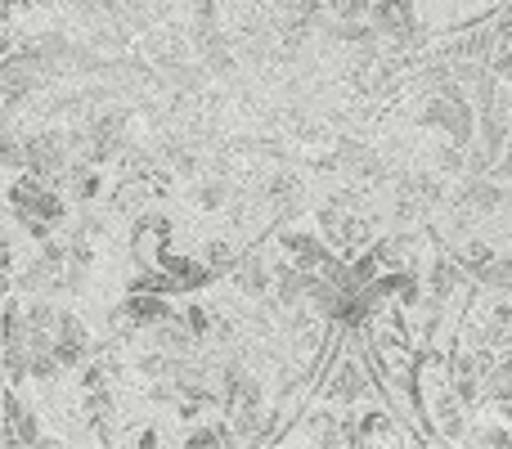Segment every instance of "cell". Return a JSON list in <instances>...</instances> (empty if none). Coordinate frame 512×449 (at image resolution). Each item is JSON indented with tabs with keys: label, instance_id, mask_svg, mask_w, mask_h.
I'll use <instances>...</instances> for the list:
<instances>
[{
	"label": "cell",
	"instance_id": "cell-13",
	"mask_svg": "<svg viewBox=\"0 0 512 449\" xmlns=\"http://www.w3.org/2000/svg\"><path fill=\"white\" fill-rule=\"evenodd\" d=\"M490 72H495V77H504V81H512V32H499L495 50H490Z\"/></svg>",
	"mask_w": 512,
	"mask_h": 449
},
{
	"label": "cell",
	"instance_id": "cell-6",
	"mask_svg": "<svg viewBox=\"0 0 512 449\" xmlns=\"http://www.w3.org/2000/svg\"><path fill=\"white\" fill-rule=\"evenodd\" d=\"M324 396L328 400H342V405H360V400L369 396V378H364V369L355 360H346V364H337V373L328 378Z\"/></svg>",
	"mask_w": 512,
	"mask_h": 449
},
{
	"label": "cell",
	"instance_id": "cell-2",
	"mask_svg": "<svg viewBox=\"0 0 512 449\" xmlns=\"http://www.w3.org/2000/svg\"><path fill=\"white\" fill-rule=\"evenodd\" d=\"M369 23L378 27L382 36H396V41H409L418 32V9L414 0H373Z\"/></svg>",
	"mask_w": 512,
	"mask_h": 449
},
{
	"label": "cell",
	"instance_id": "cell-5",
	"mask_svg": "<svg viewBox=\"0 0 512 449\" xmlns=\"http://www.w3.org/2000/svg\"><path fill=\"white\" fill-rule=\"evenodd\" d=\"M86 346H90L86 324H81L77 315H68V310H63V315H59V328H54V351H59V360L72 369V364L86 360Z\"/></svg>",
	"mask_w": 512,
	"mask_h": 449
},
{
	"label": "cell",
	"instance_id": "cell-18",
	"mask_svg": "<svg viewBox=\"0 0 512 449\" xmlns=\"http://www.w3.org/2000/svg\"><path fill=\"white\" fill-rule=\"evenodd\" d=\"M198 203H203V207H221V203H225V185H203Z\"/></svg>",
	"mask_w": 512,
	"mask_h": 449
},
{
	"label": "cell",
	"instance_id": "cell-7",
	"mask_svg": "<svg viewBox=\"0 0 512 449\" xmlns=\"http://www.w3.org/2000/svg\"><path fill=\"white\" fill-rule=\"evenodd\" d=\"M167 279H171V288L176 292H198V288H207V283L216 279V270L207 261H194V256H167Z\"/></svg>",
	"mask_w": 512,
	"mask_h": 449
},
{
	"label": "cell",
	"instance_id": "cell-3",
	"mask_svg": "<svg viewBox=\"0 0 512 449\" xmlns=\"http://www.w3.org/2000/svg\"><path fill=\"white\" fill-rule=\"evenodd\" d=\"M122 315H126V324H135V328H158L162 319H171L176 310L167 306V292H131V297L122 301Z\"/></svg>",
	"mask_w": 512,
	"mask_h": 449
},
{
	"label": "cell",
	"instance_id": "cell-19",
	"mask_svg": "<svg viewBox=\"0 0 512 449\" xmlns=\"http://www.w3.org/2000/svg\"><path fill=\"white\" fill-rule=\"evenodd\" d=\"M499 351H504V355H512V324L504 328V337H499Z\"/></svg>",
	"mask_w": 512,
	"mask_h": 449
},
{
	"label": "cell",
	"instance_id": "cell-11",
	"mask_svg": "<svg viewBox=\"0 0 512 449\" xmlns=\"http://www.w3.org/2000/svg\"><path fill=\"white\" fill-rule=\"evenodd\" d=\"M481 279H486L490 288H499L504 297H512V252L508 256H495V261L481 270Z\"/></svg>",
	"mask_w": 512,
	"mask_h": 449
},
{
	"label": "cell",
	"instance_id": "cell-14",
	"mask_svg": "<svg viewBox=\"0 0 512 449\" xmlns=\"http://www.w3.org/2000/svg\"><path fill=\"white\" fill-rule=\"evenodd\" d=\"M203 261L212 265L216 274H225V270H234V247L230 243H221V238H212V243L203 247Z\"/></svg>",
	"mask_w": 512,
	"mask_h": 449
},
{
	"label": "cell",
	"instance_id": "cell-16",
	"mask_svg": "<svg viewBox=\"0 0 512 449\" xmlns=\"http://www.w3.org/2000/svg\"><path fill=\"white\" fill-rule=\"evenodd\" d=\"M472 445H508L512 436L504 432V427H481V432H468Z\"/></svg>",
	"mask_w": 512,
	"mask_h": 449
},
{
	"label": "cell",
	"instance_id": "cell-8",
	"mask_svg": "<svg viewBox=\"0 0 512 449\" xmlns=\"http://www.w3.org/2000/svg\"><path fill=\"white\" fill-rule=\"evenodd\" d=\"M459 265H463V261H450V256H436L432 270L423 274V279H427V292H432L436 301H450L454 292L463 288V270H459Z\"/></svg>",
	"mask_w": 512,
	"mask_h": 449
},
{
	"label": "cell",
	"instance_id": "cell-15",
	"mask_svg": "<svg viewBox=\"0 0 512 449\" xmlns=\"http://www.w3.org/2000/svg\"><path fill=\"white\" fill-rule=\"evenodd\" d=\"M234 441H239V436H234L230 432V427H198V432H189L185 436V445H234Z\"/></svg>",
	"mask_w": 512,
	"mask_h": 449
},
{
	"label": "cell",
	"instance_id": "cell-1",
	"mask_svg": "<svg viewBox=\"0 0 512 449\" xmlns=\"http://www.w3.org/2000/svg\"><path fill=\"white\" fill-rule=\"evenodd\" d=\"M279 247L292 265H301V270H324V265L333 261V243H328L324 234H310V229H292V234H283Z\"/></svg>",
	"mask_w": 512,
	"mask_h": 449
},
{
	"label": "cell",
	"instance_id": "cell-17",
	"mask_svg": "<svg viewBox=\"0 0 512 449\" xmlns=\"http://www.w3.org/2000/svg\"><path fill=\"white\" fill-rule=\"evenodd\" d=\"M185 324H189V328H194V333H198V337H203V333H207V328H212V315H207V310H203V306H185Z\"/></svg>",
	"mask_w": 512,
	"mask_h": 449
},
{
	"label": "cell",
	"instance_id": "cell-12",
	"mask_svg": "<svg viewBox=\"0 0 512 449\" xmlns=\"http://www.w3.org/2000/svg\"><path fill=\"white\" fill-rule=\"evenodd\" d=\"M459 261L468 265V270H477V274H481L490 261H495V247H490V243H481V238H468V243L459 247Z\"/></svg>",
	"mask_w": 512,
	"mask_h": 449
},
{
	"label": "cell",
	"instance_id": "cell-4",
	"mask_svg": "<svg viewBox=\"0 0 512 449\" xmlns=\"http://www.w3.org/2000/svg\"><path fill=\"white\" fill-rule=\"evenodd\" d=\"M63 162H68V144H63V135H36L32 144H27V167H32V176H59Z\"/></svg>",
	"mask_w": 512,
	"mask_h": 449
},
{
	"label": "cell",
	"instance_id": "cell-9",
	"mask_svg": "<svg viewBox=\"0 0 512 449\" xmlns=\"http://www.w3.org/2000/svg\"><path fill=\"white\" fill-rule=\"evenodd\" d=\"M504 203H508V194L495 180H468V189H463V207L468 212H499Z\"/></svg>",
	"mask_w": 512,
	"mask_h": 449
},
{
	"label": "cell",
	"instance_id": "cell-10",
	"mask_svg": "<svg viewBox=\"0 0 512 449\" xmlns=\"http://www.w3.org/2000/svg\"><path fill=\"white\" fill-rule=\"evenodd\" d=\"M234 283H239V292H248V297H261V292L274 283V270H265V265L252 256V261L234 265Z\"/></svg>",
	"mask_w": 512,
	"mask_h": 449
}]
</instances>
